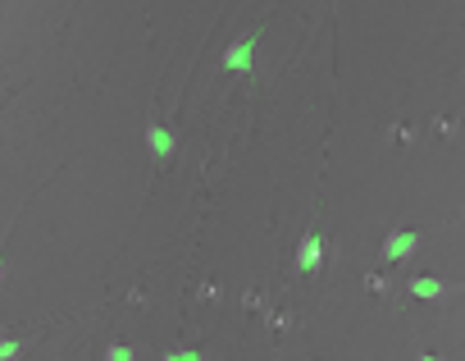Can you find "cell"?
Instances as JSON below:
<instances>
[{
	"mask_svg": "<svg viewBox=\"0 0 465 361\" xmlns=\"http://www.w3.org/2000/svg\"><path fill=\"white\" fill-rule=\"evenodd\" d=\"M105 361H132V352H128V348H109Z\"/></svg>",
	"mask_w": 465,
	"mask_h": 361,
	"instance_id": "52a82bcc",
	"label": "cell"
},
{
	"mask_svg": "<svg viewBox=\"0 0 465 361\" xmlns=\"http://www.w3.org/2000/svg\"><path fill=\"white\" fill-rule=\"evenodd\" d=\"M415 233H388V242H383V256H388V261H401V256H411L415 252Z\"/></svg>",
	"mask_w": 465,
	"mask_h": 361,
	"instance_id": "6da1fadb",
	"label": "cell"
},
{
	"mask_svg": "<svg viewBox=\"0 0 465 361\" xmlns=\"http://www.w3.org/2000/svg\"><path fill=\"white\" fill-rule=\"evenodd\" d=\"M0 279H5V270H0Z\"/></svg>",
	"mask_w": 465,
	"mask_h": 361,
	"instance_id": "8fae6325",
	"label": "cell"
},
{
	"mask_svg": "<svg viewBox=\"0 0 465 361\" xmlns=\"http://www.w3.org/2000/svg\"><path fill=\"white\" fill-rule=\"evenodd\" d=\"M14 352H19V343H10V339H0V361H10Z\"/></svg>",
	"mask_w": 465,
	"mask_h": 361,
	"instance_id": "ba28073f",
	"label": "cell"
},
{
	"mask_svg": "<svg viewBox=\"0 0 465 361\" xmlns=\"http://www.w3.org/2000/svg\"><path fill=\"white\" fill-rule=\"evenodd\" d=\"M146 142H151V151L160 156V160H164V156L173 151V137H169V133H164V128H146Z\"/></svg>",
	"mask_w": 465,
	"mask_h": 361,
	"instance_id": "3957f363",
	"label": "cell"
},
{
	"mask_svg": "<svg viewBox=\"0 0 465 361\" xmlns=\"http://www.w3.org/2000/svg\"><path fill=\"white\" fill-rule=\"evenodd\" d=\"M164 361H201V357H196V352H169Z\"/></svg>",
	"mask_w": 465,
	"mask_h": 361,
	"instance_id": "9c48e42d",
	"label": "cell"
},
{
	"mask_svg": "<svg viewBox=\"0 0 465 361\" xmlns=\"http://www.w3.org/2000/svg\"><path fill=\"white\" fill-rule=\"evenodd\" d=\"M420 361H438V357H420Z\"/></svg>",
	"mask_w": 465,
	"mask_h": 361,
	"instance_id": "30bf717a",
	"label": "cell"
},
{
	"mask_svg": "<svg viewBox=\"0 0 465 361\" xmlns=\"http://www.w3.org/2000/svg\"><path fill=\"white\" fill-rule=\"evenodd\" d=\"M319 252H324V247H319V238H306L301 242V252H297V270H315V265H319Z\"/></svg>",
	"mask_w": 465,
	"mask_h": 361,
	"instance_id": "7a4b0ae2",
	"label": "cell"
},
{
	"mask_svg": "<svg viewBox=\"0 0 465 361\" xmlns=\"http://www.w3.org/2000/svg\"><path fill=\"white\" fill-rule=\"evenodd\" d=\"M411 293L415 297H438V293H443V284H438V279H411Z\"/></svg>",
	"mask_w": 465,
	"mask_h": 361,
	"instance_id": "277c9868",
	"label": "cell"
},
{
	"mask_svg": "<svg viewBox=\"0 0 465 361\" xmlns=\"http://www.w3.org/2000/svg\"><path fill=\"white\" fill-rule=\"evenodd\" d=\"M247 60H251V42H242V46L228 51V65H233V69H247Z\"/></svg>",
	"mask_w": 465,
	"mask_h": 361,
	"instance_id": "5b68a950",
	"label": "cell"
},
{
	"mask_svg": "<svg viewBox=\"0 0 465 361\" xmlns=\"http://www.w3.org/2000/svg\"><path fill=\"white\" fill-rule=\"evenodd\" d=\"M196 297H201V302H215V297H219V288H215V284H210V279H206V284H201V293H196Z\"/></svg>",
	"mask_w": 465,
	"mask_h": 361,
	"instance_id": "8992f818",
	"label": "cell"
}]
</instances>
